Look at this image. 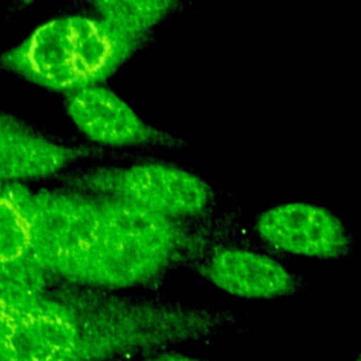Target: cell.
<instances>
[{"instance_id": "6da1fadb", "label": "cell", "mask_w": 361, "mask_h": 361, "mask_svg": "<svg viewBox=\"0 0 361 361\" xmlns=\"http://www.w3.org/2000/svg\"><path fill=\"white\" fill-rule=\"evenodd\" d=\"M157 340L148 299L65 282L0 323V361H107Z\"/></svg>"}, {"instance_id": "7a4b0ae2", "label": "cell", "mask_w": 361, "mask_h": 361, "mask_svg": "<svg viewBox=\"0 0 361 361\" xmlns=\"http://www.w3.org/2000/svg\"><path fill=\"white\" fill-rule=\"evenodd\" d=\"M144 41L97 16H61L0 52V69L39 87L68 94L103 83Z\"/></svg>"}, {"instance_id": "3957f363", "label": "cell", "mask_w": 361, "mask_h": 361, "mask_svg": "<svg viewBox=\"0 0 361 361\" xmlns=\"http://www.w3.org/2000/svg\"><path fill=\"white\" fill-rule=\"evenodd\" d=\"M100 209V248L93 288L123 290L161 275L180 252L186 233L179 220L138 204L93 195Z\"/></svg>"}, {"instance_id": "277c9868", "label": "cell", "mask_w": 361, "mask_h": 361, "mask_svg": "<svg viewBox=\"0 0 361 361\" xmlns=\"http://www.w3.org/2000/svg\"><path fill=\"white\" fill-rule=\"evenodd\" d=\"M100 230V209L93 195L82 190L34 192L30 258L52 278L92 286Z\"/></svg>"}, {"instance_id": "5b68a950", "label": "cell", "mask_w": 361, "mask_h": 361, "mask_svg": "<svg viewBox=\"0 0 361 361\" xmlns=\"http://www.w3.org/2000/svg\"><path fill=\"white\" fill-rule=\"evenodd\" d=\"M72 183L82 192L121 199L179 221L202 216L213 199L200 176L165 162L97 168L76 176Z\"/></svg>"}, {"instance_id": "8992f818", "label": "cell", "mask_w": 361, "mask_h": 361, "mask_svg": "<svg viewBox=\"0 0 361 361\" xmlns=\"http://www.w3.org/2000/svg\"><path fill=\"white\" fill-rule=\"evenodd\" d=\"M68 117L87 140L113 148H182L183 141L151 126L114 90L92 85L65 97Z\"/></svg>"}, {"instance_id": "52a82bcc", "label": "cell", "mask_w": 361, "mask_h": 361, "mask_svg": "<svg viewBox=\"0 0 361 361\" xmlns=\"http://www.w3.org/2000/svg\"><path fill=\"white\" fill-rule=\"evenodd\" d=\"M258 237L276 251L319 259H337L350 251L344 223L329 209L289 202L267 209L255 223Z\"/></svg>"}, {"instance_id": "ba28073f", "label": "cell", "mask_w": 361, "mask_h": 361, "mask_svg": "<svg viewBox=\"0 0 361 361\" xmlns=\"http://www.w3.org/2000/svg\"><path fill=\"white\" fill-rule=\"evenodd\" d=\"M199 271L217 289L243 299H276L298 289L296 276L285 265L247 248H220Z\"/></svg>"}, {"instance_id": "9c48e42d", "label": "cell", "mask_w": 361, "mask_h": 361, "mask_svg": "<svg viewBox=\"0 0 361 361\" xmlns=\"http://www.w3.org/2000/svg\"><path fill=\"white\" fill-rule=\"evenodd\" d=\"M87 148L62 144L28 126L0 131V180L25 182L58 173L83 158Z\"/></svg>"}, {"instance_id": "30bf717a", "label": "cell", "mask_w": 361, "mask_h": 361, "mask_svg": "<svg viewBox=\"0 0 361 361\" xmlns=\"http://www.w3.org/2000/svg\"><path fill=\"white\" fill-rule=\"evenodd\" d=\"M34 192L23 182L0 188V262L30 258Z\"/></svg>"}, {"instance_id": "8fae6325", "label": "cell", "mask_w": 361, "mask_h": 361, "mask_svg": "<svg viewBox=\"0 0 361 361\" xmlns=\"http://www.w3.org/2000/svg\"><path fill=\"white\" fill-rule=\"evenodd\" d=\"M94 16L130 35L147 39V35L162 23L180 0H86Z\"/></svg>"}, {"instance_id": "7c38bea8", "label": "cell", "mask_w": 361, "mask_h": 361, "mask_svg": "<svg viewBox=\"0 0 361 361\" xmlns=\"http://www.w3.org/2000/svg\"><path fill=\"white\" fill-rule=\"evenodd\" d=\"M51 278L31 258L0 262V323L45 293Z\"/></svg>"}, {"instance_id": "4fadbf2b", "label": "cell", "mask_w": 361, "mask_h": 361, "mask_svg": "<svg viewBox=\"0 0 361 361\" xmlns=\"http://www.w3.org/2000/svg\"><path fill=\"white\" fill-rule=\"evenodd\" d=\"M149 361H203V360L178 354V353H159L158 355L152 357Z\"/></svg>"}, {"instance_id": "5bb4252c", "label": "cell", "mask_w": 361, "mask_h": 361, "mask_svg": "<svg viewBox=\"0 0 361 361\" xmlns=\"http://www.w3.org/2000/svg\"><path fill=\"white\" fill-rule=\"evenodd\" d=\"M21 126H24V123H21L20 120H17L13 116H8V114L0 111V131L17 128V127H21Z\"/></svg>"}, {"instance_id": "9a60e30c", "label": "cell", "mask_w": 361, "mask_h": 361, "mask_svg": "<svg viewBox=\"0 0 361 361\" xmlns=\"http://www.w3.org/2000/svg\"><path fill=\"white\" fill-rule=\"evenodd\" d=\"M35 1H38V0H13V1H11V6H10V10L14 11V13L24 11V10H27L28 7H31Z\"/></svg>"}, {"instance_id": "2e32d148", "label": "cell", "mask_w": 361, "mask_h": 361, "mask_svg": "<svg viewBox=\"0 0 361 361\" xmlns=\"http://www.w3.org/2000/svg\"><path fill=\"white\" fill-rule=\"evenodd\" d=\"M4 183H6V182H3V180H0V188H1V186H3V185H4Z\"/></svg>"}]
</instances>
